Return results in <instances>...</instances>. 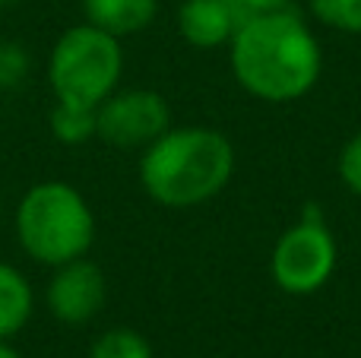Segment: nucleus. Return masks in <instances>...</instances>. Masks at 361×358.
Masks as SVG:
<instances>
[{"instance_id":"nucleus-11","label":"nucleus","mask_w":361,"mask_h":358,"mask_svg":"<svg viewBox=\"0 0 361 358\" xmlns=\"http://www.w3.org/2000/svg\"><path fill=\"white\" fill-rule=\"evenodd\" d=\"M51 133L57 143L63 146H82L92 137H99V121H95V108L67 105V101H54L48 114Z\"/></svg>"},{"instance_id":"nucleus-13","label":"nucleus","mask_w":361,"mask_h":358,"mask_svg":"<svg viewBox=\"0 0 361 358\" xmlns=\"http://www.w3.org/2000/svg\"><path fill=\"white\" fill-rule=\"evenodd\" d=\"M307 10L326 29L361 35V0H307Z\"/></svg>"},{"instance_id":"nucleus-14","label":"nucleus","mask_w":361,"mask_h":358,"mask_svg":"<svg viewBox=\"0 0 361 358\" xmlns=\"http://www.w3.org/2000/svg\"><path fill=\"white\" fill-rule=\"evenodd\" d=\"M29 76V51L16 42H0V89H13Z\"/></svg>"},{"instance_id":"nucleus-18","label":"nucleus","mask_w":361,"mask_h":358,"mask_svg":"<svg viewBox=\"0 0 361 358\" xmlns=\"http://www.w3.org/2000/svg\"><path fill=\"white\" fill-rule=\"evenodd\" d=\"M13 4H16V0H0V6H13Z\"/></svg>"},{"instance_id":"nucleus-6","label":"nucleus","mask_w":361,"mask_h":358,"mask_svg":"<svg viewBox=\"0 0 361 358\" xmlns=\"http://www.w3.org/2000/svg\"><path fill=\"white\" fill-rule=\"evenodd\" d=\"M99 140L118 149H146L171 127V111L165 95L152 89H114L99 108Z\"/></svg>"},{"instance_id":"nucleus-16","label":"nucleus","mask_w":361,"mask_h":358,"mask_svg":"<svg viewBox=\"0 0 361 358\" xmlns=\"http://www.w3.org/2000/svg\"><path fill=\"white\" fill-rule=\"evenodd\" d=\"M231 4L241 10V16H260V13H276V10H286L288 0H231Z\"/></svg>"},{"instance_id":"nucleus-12","label":"nucleus","mask_w":361,"mask_h":358,"mask_svg":"<svg viewBox=\"0 0 361 358\" xmlns=\"http://www.w3.org/2000/svg\"><path fill=\"white\" fill-rule=\"evenodd\" d=\"M89 358H156L143 333L130 327H114L102 333L89 349Z\"/></svg>"},{"instance_id":"nucleus-10","label":"nucleus","mask_w":361,"mask_h":358,"mask_svg":"<svg viewBox=\"0 0 361 358\" xmlns=\"http://www.w3.org/2000/svg\"><path fill=\"white\" fill-rule=\"evenodd\" d=\"M35 311V292L32 283L13 264L0 260V340H13L23 333Z\"/></svg>"},{"instance_id":"nucleus-7","label":"nucleus","mask_w":361,"mask_h":358,"mask_svg":"<svg viewBox=\"0 0 361 358\" xmlns=\"http://www.w3.org/2000/svg\"><path fill=\"white\" fill-rule=\"evenodd\" d=\"M105 273H102L99 264H92L86 257L54 266V276H51L48 292H44L51 317L67 323V327H82L92 317H99V311L105 308Z\"/></svg>"},{"instance_id":"nucleus-15","label":"nucleus","mask_w":361,"mask_h":358,"mask_svg":"<svg viewBox=\"0 0 361 358\" xmlns=\"http://www.w3.org/2000/svg\"><path fill=\"white\" fill-rule=\"evenodd\" d=\"M336 171H339V181H343L355 197H361V130L343 146Z\"/></svg>"},{"instance_id":"nucleus-2","label":"nucleus","mask_w":361,"mask_h":358,"mask_svg":"<svg viewBox=\"0 0 361 358\" xmlns=\"http://www.w3.org/2000/svg\"><path fill=\"white\" fill-rule=\"evenodd\" d=\"M235 175V146L212 127H169L140 156V184L165 209H190L222 194Z\"/></svg>"},{"instance_id":"nucleus-19","label":"nucleus","mask_w":361,"mask_h":358,"mask_svg":"<svg viewBox=\"0 0 361 358\" xmlns=\"http://www.w3.org/2000/svg\"><path fill=\"white\" fill-rule=\"evenodd\" d=\"M0 213H4V194H0Z\"/></svg>"},{"instance_id":"nucleus-4","label":"nucleus","mask_w":361,"mask_h":358,"mask_svg":"<svg viewBox=\"0 0 361 358\" xmlns=\"http://www.w3.org/2000/svg\"><path fill=\"white\" fill-rule=\"evenodd\" d=\"M124 76L121 38L82 23L54 42L48 57V82L54 101L99 108Z\"/></svg>"},{"instance_id":"nucleus-5","label":"nucleus","mask_w":361,"mask_h":358,"mask_svg":"<svg viewBox=\"0 0 361 358\" xmlns=\"http://www.w3.org/2000/svg\"><path fill=\"white\" fill-rule=\"evenodd\" d=\"M339 245L317 203H307L301 219L279 235L269 257L273 283L288 295H314L333 279Z\"/></svg>"},{"instance_id":"nucleus-9","label":"nucleus","mask_w":361,"mask_h":358,"mask_svg":"<svg viewBox=\"0 0 361 358\" xmlns=\"http://www.w3.org/2000/svg\"><path fill=\"white\" fill-rule=\"evenodd\" d=\"M159 13V0H82V16L89 25L114 38H130L149 29Z\"/></svg>"},{"instance_id":"nucleus-3","label":"nucleus","mask_w":361,"mask_h":358,"mask_svg":"<svg viewBox=\"0 0 361 358\" xmlns=\"http://www.w3.org/2000/svg\"><path fill=\"white\" fill-rule=\"evenodd\" d=\"M16 241L42 266H61L86 257L95 241V213L67 181H38L16 203Z\"/></svg>"},{"instance_id":"nucleus-8","label":"nucleus","mask_w":361,"mask_h":358,"mask_svg":"<svg viewBox=\"0 0 361 358\" xmlns=\"http://www.w3.org/2000/svg\"><path fill=\"white\" fill-rule=\"evenodd\" d=\"M244 23L231 0H184L178 6V32L193 48H222Z\"/></svg>"},{"instance_id":"nucleus-1","label":"nucleus","mask_w":361,"mask_h":358,"mask_svg":"<svg viewBox=\"0 0 361 358\" xmlns=\"http://www.w3.org/2000/svg\"><path fill=\"white\" fill-rule=\"evenodd\" d=\"M238 86L269 105L298 101L317 86L324 51L314 29L295 10L247 16L228 42Z\"/></svg>"},{"instance_id":"nucleus-17","label":"nucleus","mask_w":361,"mask_h":358,"mask_svg":"<svg viewBox=\"0 0 361 358\" xmlns=\"http://www.w3.org/2000/svg\"><path fill=\"white\" fill-rule=\"evenodd\" d=\"M0 358H23V355H19V349L10 346V340H0Z\"/></svg>"}]
</instances>
